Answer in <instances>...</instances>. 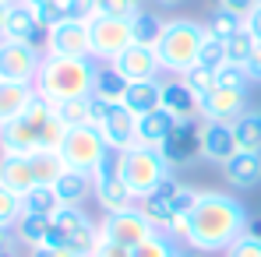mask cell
<instances>
[{"label": "cell", "instance_id": "1", "mask_svg": "<svg viewBox=\"0 0 261 257\" xmlns=\"http://www.w3.org/2000/svg\"><path fill=\"white\" fill-rule=\"evenodd\" d=\"M251 225L247 208L226 194V190H201L194 208L187 212V247L198 254H216L229 250L233 240H240Z\"/></svg>", "mask_w": 261, "mask_h": 257}, {"label": "cell", "instance_id": "2", "mask_svg": "<svg viewBox=\"0 0 261 257\" xmlns=\"http://www.w3.org/2000/svg\"><path fill=\"white\" fill-rule=\"evenodd\" d=\"M95 71H99V64L92 56H53V53H46L32 85H36L39 99H46L49 106H60L67 99L92 95Z\"/></svg>", "mask_w": 261, "mask_h": 257}, {"label": "cell", "instance_id": "3", "mask_svg": "<svg viewBox=\"0 0 261 257\" xmlns=\"http://www.w3.org/2000/svg\"><path fill=\"white\" fill-rule=\"evenodd\" d=\"M201 46H205V25H201V21H191V18H166L163 36H159V43H155L159 67L184 78L191 67H198Z\"/></svg>", "mask_w": 261, "mask_h": 257}, {"label": "cell", "instance_id": "4", "mask_svg": "<svg viewBox=\"0 0 261 257\" xmlns=\"http://www.w3.org/2000/svg\"><path fill=\"white\" fill-rule=\"evenodd\" d=\"M198 194H201V190H194V187H187V183H176L173 176H170V180L159 183L152 194H145V197L138 201V208H141V215L152 222L155 233H166V229L173 225L176 215H187L191 208H194Z\"/></svg>", "mask_w": 261, "mask_h": 257}, {"label": "cell", "instance_id": "5", "mask_svg": "<svg viewBox=\"0 0 261 257\" xmlns=\"http://www.w3.org/2000/svg\"><path fill=\"white\" fill-rule=\"evenodd\" d=\"M173 176V166L166 162V155L159 148L148 145H134L124 152V183L130 187V194L141 201L145 194H152L159 183H166Z\"/></svg>", "mask_w": 261, "mask_h": 257}, {"label": "cell", "instance_id": "6", "mask_svg": "<svg viewBox=\"0 0 261 257\" xmlns=\"http://www.w3.org/2000/svg\"><path fill=\"white\" fill-rule=\"evenodd\" d=\"M49 117H53V106L36 95L32 106L18 120L0 127V152H7V155H32V152H39V134H43V124Z\"/></svg>", "mask_w": 261, "mask_h": 257}, {"label": "cell", "instance_id": "7", "mask_svg": "<svg viewBox=\"0 0 261 257\" xmlns=\"http://www.w3.org/2000/svg\"><path fill=\"white\" fill-rule=\"evenodd\" d=\"M92 197L99 201L102 212H117V208H130L138 205V197L130 194V187L124 183V152H110L102 159V166L92 173Z\"/></svg>", "mask_w": 261, "mask_h": 257}, {"label": "cell", "instance_id": "8", "mask_svg": "<svg viewBox=\"0 0 261 257\" xmlns=\"http://www.w3.org/2000/svg\"><path fill=\"white\" fill-rule=\"evenodd\" d=\"M110 155V145L102 137V130L95 124H85V127H71L64 148H60V159L67 162V169H78V173H92L102 166V159Z\"/></svg>", "mask_w": 261, "mask_h": 257}, {"label": "cell", "instance_id": "9", "mask_svg": "<svg viewBox=\"0 0 261 257\" xmlns=\"http://www.w3.org/2000/svg\"><path fill=\"white\" fill-rule=\"evenodd\" d=\"M49 243H64L82 257H92L99 247V222H92L85 208H60L53 215V236Z\"/></svg>", "mask_w": 261, "mask_h": 257}, {"label": "cell", "instance_id": "10", "mask_svg": "<svg viewBox=\"0 0 261 257\" xmlns=\"http://www.w3.org/2000/svg\"><path fill=\"white\" fill-rule=\"evenodd\" d=\"M152 233H155L152 222L141 215L138 205H130V208H117V212H106L102 218H99V240L117 243V247H127V250H134L138 243H145Z\"/></svg>", "mask_w": 261, "mask_h": 257}, {"label": "cell", "instance_id": "11", "mask_svg": "<svg viewBox=\"0 0 261 257\" xmlns=\"http://www.w3.org/2000/svg\"><path fill=\"white\" fill-rule=\"evenodd\" d=\"M88 32H92V60H102V64H113L130 43V21L127 18H113V14H95L88 21Z\"/></svg>", "mask_w": 261, "mask_h": 257}, {"label": "cell", "instance_id": "12", "mask_svg": "<svg viewBox=\"0 0 261 257\" xmlns=\"http://www.w3.org/2000/svg\"><path fill=\"white\" fill-rule=\"evenodd\" d=\"M43 49L32 43H14L0 39V81H25L32 85L39 67H43Z\"/></svg>", "mask_w": 261, "mask_h": 257}, {"label": "cell", "instance_id": "13", "mask_svg": "<svg viewBox=\"0 0 261 257\" xmlns=\"http://www.w3.org/2000/svg\"><path fill=\"white\" fill-rule=\"evenodd\" d=\"M46 53L53 56H92V32L88 21H60L46 28Z\"/></svg>", "mask_w": 261, "mask_h": 257}, {"label": "cell", "instance_id": "14", "mask_svg": "<svg viewBox=\"0 0 261 257\" xmlns=\"http://www.w3.org/2000/svg\"><path fill=\"white\" fill-rule=\"evenodd\" d=\"M247 113V88L219 85L212 95L201 99V120L205 124H237Z\"/></svg>", "mask_w": 261, "mask_h": 257}, {"label": "cell", "instance_id": "15", "mask_svg": "<svg viewBox=\"0 0 261 257\" xmlns=\"http://www.w3.org/2000/svg\"><path fill=\"white\" fill-rule=\"evenodd\" d=\"M163 109L173 117L176 124H194L201 120V99L191 92L184 78H170L163 81Z\"/></svg>", "mask_w": 261, "mask_h": 257}, {"label": "cell", "instance_id": "16", "mask_svg": "<svg viewBox=\"0 0 261 257\" xmlns=\"http://www.w3.org/2000/svg\"><path fill=\"white\" fill-rule=\"evenodd\" d=\"M99 130H102L110 152H127V148L138 145V117L127 106H110V113L102 117Z\"/></svg>", "mask_w": 261, "mask_h": 257}, {"label": "cell", "instance_id": "17", "mask_svg": "<svg viewBox=\"0 0 261 257\" xmlns=\"http://www.w3.org/2000/svg\"><path fill=\"white\" fill-rule=\"evenodd\" d=\"M163 155L170 166H191L201 155V124H176V130L170 134V141L163 145Z\"/></svg>", "mask_w": 261, "mask_h": 257}, {"label": "cell", "instance_id": "18", "mask_svg": "<svg viewBox=\"0 0 261 257\" xmlns=\"http://www.w3.org/2000/svg\"><path fill=\"white\" fill-rule=\"evenodd\" d=\"M113 67L127 78V81H148V78H155L163 67H159V56H155V46H138L130 43L117 60H113Z\"/></svg>", "mask_w": 261, "mask_h": 257}, {"label": "cell", "instance_id": "19", "mask_svg": "<svg viewBox=\"0 0 261 257\" xmlns=\"http://www.w3.org/2000/svg\"><path fill=\"white\" fill-rule=\"evenodd\" d=\"M237 137H233V124H201V155L216 166H226L237 155Z\"/></svg>", "mask_w": 261, "mask_h": 257}, {"label": "cell", "instance_id": "20", "mask_svg": "<svg viewBox=\"0 0 261 257\" xmlns=\"http://www.w3.org/2000/svg\"><path fill=\"white\" fill-rule=\"evenodd\" d=\"M0 183L14 194H29L36 183V169H32V155H7L0 152Z\"/></svg>", "mask_w": 261, "mask_h": 257}, {"label": "cell", "instance_id": "21", "mask_svg": "<svg viewBox=\"0 0 261 257\" xmlns=\"http://www.w3.org/2000/svg\"><path fill=\"white\" fill-rule=\"evenodd\" d=\"M7 39H14V43H32V46H39V39H46V28H43V21H39V14H36V7H29V4H14V7H11Z\"/></svg>", "mask_w": 261, "mask_h": 257}, {"label": "cell", "instance_id": "22", "mask_svg": "<svg viewBox=\"0 0 261 257\" xmlns=\"http://www.w3.org/2000/svg\"><path fill=\"white\" fill-rule=\"evenodd\" d=\"M134 117H145V113H155L163 109V81L159 78H148V81H130L124 92V102Z\"/></svg>", "mask_w": 261, "mask_h": 257}, {"label": "cell", "instance_id": "23", "mask_svg": "<svg viewBox=\"0 0 261 257\" xmlns=\"http://www.w3.org/2000/svg\"><path fill=\"white\" fill-rule=\"evenodd\" d=\"M36 99V85H25V81H0V127L18 120Z\"/></svg>", "mask_w": 261, "mask_h": 257}, {"label": "cell", "instance_id": "24", "mask_svg": "<svg viewBox=\"0 0 261 257\" xmlns=\"http://www.w3.org/2000/svg\"><path fill=\"white\" fill-rule=\"evenodd\" d=\"M176 130V120L166 109H155V113H145L138 117V145H148V148H159L170 141V134Z\"/></svg>", "mask_w": 261, "mask_h": 257}, {"label": "cell", "instance_id": "25", "mask_svg": "<svg viewBox=\"0 0 261 257\" xmlns=\"http://www.w3.org/2000/svg\"><path fill=\"white\" fill-rule=\"evenodd\" d=\"M226 180L229 187H240V190H251L261 183V155H251V152H237L226 166Z\"/></svg>", "mask_w": 261, "mask_h": 257}, {"label": "cell", "instance_id": "26", "mask_svg": "<svg viewBox=\"0 0 261 257\" xmlns=\"http://www.w3.org/2000/svg\"><path fill=\"white\" fill-rule=\"evenodd\" d=\"M127 78L113 67V64H99L95 71V81H92V95L99 102H110V106H120L124 102V92H127Z\"/></svg>", "mask_w": 261, "mask_h": 257}, {"label": "cell", "instance_id": "27", "mask_svg": "<svg viewBox=\"0 0 261 257\" xmlns=\"http://www.w3.org/2000/svg\"><path fill=\"white\" fill-rule=\"evenodd\" d=\"M53 187H57L60 208H82L88 201V194L95 190V187H92V176H88V173H78V169H67Z\"/></svg>", "mask_w": 261, "mask_h": 257}, {"label": "cell", "instance_id": "28", "mask_svg": "<svg viewBox=\"0 0 261 257\" xmlns=\"http://www.w3.org/2000/svg\"><path fill=\"white\" fill-rule=\"evenodd\" d=\"M14 236L21 247L36 250V247H46L49 236H53V215H21L18 225H14Z\"/></svg>", "mask_w": 261, "mask_h": 257}, {"label": "cell", "instance_id": "29", "mask_svg": "<svg viewBox=\"0 0 261 257\" xmlns=\"http://www.w3.org/2000/svg\"><path fill=\"white\" fill-rule=\"evenodd\" d=\"M233 137L240 152L261 155V106H247V113L233 124Z\"/></svg>", "mask_w": 261, "mask_h": 257}, {"label": "cell", "instance_id": "30", "mask_svg": "<svg viewBox=\"0 0 261 257\" xmlns=\"http://www.w3.org/2000/svg\"><path fill=\"white\" fill-rule=\"evenodd\" d=\"M60 212V197L57 187H32L29 194H21V215H57Z\"/></svg>", "mask_w": 261, "mask_h": 257}, {"label": "cell", "instance_id": "31", "mask_svg": "<svg viewBox=\"0 0 261 257\" xmlns=\"http://www.w3.org/2000/svg\"><path fill=\"white\" fill-rule=\"evenodd\" d=\"M163 25H166V18H159V14H152V11L141 7V11L130 18V36H134L138 46H155L159 36H163Z\"/></svg>", "mask_w": 261, "mask_h": 257}, {"label": "cell", "instance_id": "32", "mask_svg": "<svg viewBox=\"0 0 261 257\" xmlns=\"http://www.w3.org/2000/svg\"><path fill=\"white\" fill-rule=\"evenodd\" d=\"M32 169H36V183L53 187L67 173V162L60 159V152H32Z\"/></svg>", "mask_w": 261, "mask_h": 257}, {"label": "cell", "instance_id": "33", "mask_svg": "<svg viewBox=\"0 0 261 257\" xmlns=\"http://www.w3.org/2000/svg\"><path fill=\"white\" fill-rule=\"evenodd\" d=\"M53 109H57V117L67 127H85V124H92V95H85V99H67V102H60Z\"/></svg>", "mask_w": 261, "mask_h": 257}, {"label": "cell", "instance_id": "34", "mask_svg": "<svg viewBox=\"0 0 261 257\" xmlns=\"http://www.w3.org/2000/svg\"><path fill=\"white\" fill-rule=\"evenodd\" d=\"M244 28V18H237V14H229V11H222V7H216L212 14H208V21H205V32L212 36V39H229V36H237Z\"/></svg>", "mask_w": 261, "mask_h": 257}, {"label": "cell", "instance_id": "35", "mask_svg": "<svg viewBox=\"0 0 261 257\" xmlns=\"http://www.w3.org/2000/svg\"><path fill=\"white\" fill-rule=\"evenodd\" d=\"M176 254H180V247L170 233H152L145 243H138L130 250V257H176Z\"/></svg>", "mask_w": 261, "mask_h": 257}, {"label": "cell", "instance_id": "36", "mask_svg": "<svg viewBox=\"0 0 261 257\" xmlns=\"http://www.w3.org/2000/svg\"><path fill=\"white\" fill-rule=\"evenodd\" d=\"M254 46H258V39H254L247 28H240L237 36H229V39H226V64H240V67H247V60H251Z\"/></svg>", "mask_w": 261, "mask_h": 257}, {"label": "cell", "instance_id": "37", "mask_svg": "<svg viewBox=\"0 0 261 257\" xmlns=\"http://www.w3.org/2000/svg\"><path fill=\"white\" fill-rule=\"evenodd\" d=\"M184 81L191 85V92H194L198 99H205V95H212L219 88V71H208V67L198 64V67H191V71L184 74Z\"/></svg>", "mask_w": 261, "mask_h": 257}, {"label": "cell", "instance_id": "38", "mask_svg": "<svg viewBox=\"0 0 261 257\" xmlns=\"http://www.w3.org/2000/svg\"><path fill=\"white\" fill-rule=\"evenodd\" d=\"M18 218H21V194H14V190H7L0 183V225L4 229H14Z\"/></svg>", "mask_w": 261, "mask_h": 257}, {"label": "cell", "instance_id": "39", "mask_svg": "<svg viewBox=\"0 0 261 257\" xmlns=\"http://www.w3.org/2000/svg\"><path fill=\"white\" fill-rule=\"evenodd\" d=\"M198 64H201V67H208V71H219V67L226 64V43H222V39H212V36L205 32V46H201Z\"/></svg>", "mask_w": 261, "mask_h": 257}, {"label": "cell", "instance_id": "40", "mask_svg": "<svg viewBox=\"0 0 261 257\" xmlns=\"http://www.w3.org/2000/svg\"><path fill=\"white\" fill-rule=\"evenodd\" d=\"M219 85L247 88L251 85V74H247V67H240V64H222V67H219Z\"/></svg>", "mask_w": 261, "mask_h": 257}, {"label": "cell", "instance_id": "41", "mask_svg": "<svg viewBox=\"0 0 261 257\" xmlns=\"http://www.w3.org/2000/svg\"><path fill=\"white\" fill-rule=\"evenodd\" d=\"M226 257H261V236H254V233H244L240 240H233V243H229Z\"/></svg>", "mask_w": 261, "mask_h": 257}, {"label": "cell", "instance_id": "42", "mask_svg": "<svg viewBox=\"0 0 261 257\" xmlns=\"http://www.w3.org/2000/svg\"><path fill=\"white\" fill-rule=\"evenodd\" d=\"M141 11L138 0H99V14H113V18H134Z\"/></svg>", "mask_w": 261, "mask_h": 257}, {"label": "cell", "instance_id": "43", "mask_svg": "<svg viewBox=\"0 0 261 257\" xmlns=\"http://www.w3.org/2000/svg\"><path fill=\"white\" fill-rule=\"evenodd\" d=\"M71 21H92L99 14V0H64Z\"/></svg>", "mask_w": 261, "mask_h": 257}, {"label": "cell", "instance_id": "44", "mask_svg": "<svg viewBox=\"0 0 261 257\" xmlns=\"http://www.w3.org/2000/svg\"><path fill=\"white\" fill-rule=\"evenodd\" d=\"M258 4H261V0H219V7H222V11H229V14L244 18V21L251 18V11H254Z\"/></svg>", "mask_w": 261, "mask_h": 257}, {"label": "cell", "instance_id": "45", "mask_svg": "<svg viewBox=\"0 0 261 257\" xmlns=\"http://www.w3.org/2000/svg\"><path fill=\"white\" fill-rule=\"evenodd\" d=\"M29 257H82V254H78V250H71V247H64V243H46V247L29 250Z\"/></svg>", "mask_w": 261, "mask_h": 257}, {"label": "cell", "instance_id": "46", "mask_svg": "<svg viewBox=\"0 0 261 257\" xmlns=\"http://www.w3.org/2000/svg\"><path fill=\"white\" fill-rule=\"evenodd\" d=\"M92 257H130L127 247H117V243H106V240H99V247H95V254Z\"/></svg>", "mask_w": 261, "mask_h": 257}, {"label": "cell", "instance_id": "47", "mask_svg": "<svg viewBox=\"0 0 261 257\" xmlns=\"http://www.w3.org/2000/svg\"><path fill=\"white\" fill-rule=\"evenodd\" d=\"M244 28H247V32H251V36H254V39L261 43V4L254 7V11H251V18L244 21Z\"/></svg>", "mask_w": 261, "mask_h": 257}, {"label": "cell", "instance_id": "48", "mask_svg": "<svg viewBox=\"0 0 261 257\" xmlns=\"http://www.w3.org/2000/svg\"><path fill=\"white\" fill-rule=\"evenodd\" d=\"M247 74H251V81H261V43L254 46V53L247 60Z\"/></svg>", "mask_w": 261, "mask_h": 257}, {"label": "cell", "instance_id": "49", "mask_svg": "<svg viewBox=\"0 0 261 257\" xmlns=\"http://www.w3.org/2000/svg\"><path fill=\"white\" fill-rule=\"evenodd\" d=\"M11 247H21V243H18L14 229H4V225H0V250H11Z\"/></svg>", "mask_w": 261, "mask_h": 257}, {"label": "cell", "instance_id": "50", "mask_svg": "<svg viewBox=\"0 0 261 257\" xmlns=\"http://www.w3.org/2000/svg\"><path fill=\"white\" fill-rule=\"evenodd\" d=\"M11 7H14V4L0 0V39H7V21H11Z\"/></svg>", "mask_w": 261, "mask_h": 257}, {"label": "cell", "instance_id": "51", "mask_svg": "<svg viewBox=\"0 0 261 257\" xmlns=\"http://www.w3.org/2000/svg\"><path fill=\"white\" fill-rule=\"evenodd\" d=\"M159 7H176V4H184V0H155Z\"/></svg>", "mask_w": 261, "mask_h": 257}, {"label": "cell", "instance_id": "52", "mask_svg": "<svg viewBox=\"0 0 261 257\" xmlns=\"http://www.w3.org/2000/svg\"><path fill=\"white\" fill-rule=\"evenodd\" d=\"M176 257H201V254H198V250H180Z\"/></svg>", "mask_w": 261, "mask_h": 257}, {"label": "cell", "instance_id": "53", "mask_svg": "<svg viewBox=\"0 0 261 257\" xmlns=\"http://www.w3.org/2000/svg\"><path fill=\"white\" fill-rule=\"evenodd\" d=\"M7 4H18V0H7Z\"/></svg>", "mask_w": 261, "mask_h": 257}, {"label": "cell", "instance_id": "54", "mask_svg": "<svg viewBox=\"0 0 261 257\" xmlns=\"http://www.w3.org/2000/svg\"><path fill=\"white\" fill-rule=\"evenodd\" d=\"M138 4H145V0H138Z\"/></svg>", "mask_w": 261, "mask_h": 257}]
</instances>
